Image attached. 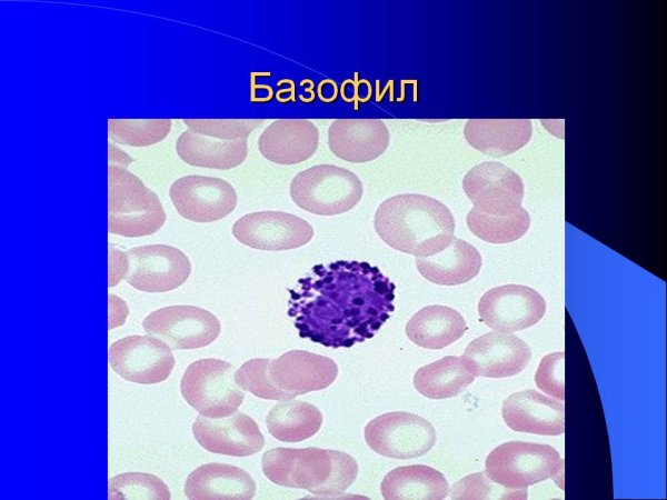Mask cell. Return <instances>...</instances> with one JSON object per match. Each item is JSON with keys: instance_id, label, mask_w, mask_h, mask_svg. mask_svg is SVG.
I'll return each mask as SVG.
<instances>
[{"instance_id": "d4e9b609", "label": "cell", "mask_w": 667, "mask_h": 500, "mask_svg": "<svg viewBox=\"0 0 667 500\" xmlns=\"http://www.w3.org/2000/svg\"><path fill=\"white\" fill-rule=\"evenodd\" d=\"M467 324L462 316L446 306H428L417 311L406 326L410 341L425 349H442L457 341Z\"/></svg>"}, {"instance_id": "4fadbf2b", "label": "cell", "mask_w": 667, "mask_h": 500, "mask_svg": "<svg viewBox=\"0 0 667 500\" xmlns=\"http://www.w3.org/2000/svg\"><path fill=\"white\" fill-rule=\"evenodd\" d=\"M546 312V301L532 288L504 284L485 292L478 302L480 320L500 332H516L536 324Z\"/></svg>"}, {"instance_id": "d6a6232c", "label": "cell", "mask_w": 667, "mask_h": 500, "mask_svg": "<svg viewBox=\"0 0 667 500\" xmlns=\"http://www.w3.org/2000/svg\"><path fill=\"white\" fill-rule=\"evenodd\" d=\"M263 122L261 119H185L183 123L193 133L221 140L248 138Z\"/></svg>"}, {"instance_id": "5bb4252c", "label": "cell", "mask_w": 667, "mask_h": 500, "mask_svg": "<svg viewBox=\"0 0 667 500\" xmlns=\"http://www.w3.org/2000/svg\"><path fill=\"white\" fill-rule=\"evenodd\" d=\"M313 233L306 220L283 211L248 213L232 226V234L239 242L267 251L299 248L307 244Z\"/></svg>"}, {"instance_id": "277c9868", "label": "cell", "mask_w": 667, "mask_h": 500, "mask_svg": "<svg viewBox=\"0 0 667 500\" xmlns=\"http://www.w3.org/2000/svg\"><path fill=\"white\" fill-rule=\"evenodd\" d=\"M487 476L515 491L552 479L564 488L565 461L548 444L525 441L505 442L489 452L485 461Z\"/></svg>"}, {"instance_id": "f1b7e54d", "label": "cell", "mask_w": 667, "mask_h": 500, "mask_svg": "<svg viewBox=\"0 0 667 500\" xmlns=\"http://www.w3.org/2000/svg\"><path fill=\"white\" fill-rule=\"evenodd\" d=\"M466 222L469 230L479 239L494 244H505L520 239L529 229L527 210L519 208L507 216H491L472 208Z\"/></svg>"}, {"instance_id": "7a4b0ae2", "label": "cell", "mask_w": 667, "mask_h": 500, "mask_svg": "<svg viewBox=\"0 0 667 500\" xmlns=\"http://www.w3.org/2000/svg\"><path fill=\"white\" fill-rule=\"evenodd\" d=\"M261 467L263 474L278 486L327 498L341 494L358 474L351 456L320 448H275L263 453Z\"/></svg>"}, {"instance_id": "ffe728a7", "label": "cell", "mask_w": 667, "mask_h": 500, "mask_svg": "<svg viewBox=\"0 0 667 500\" xmlns=\"http://www.w3.org/2000/svg\"><path fill=\"white\" fill-rule=\"evenodd\" d=\"M319 132L306 119H280L269 124L258 140L260 153L277 164H296L317 150Z\"/></svg>"}, {"instance_id": "30bf717a", "label": "cell", "mask_w": 667, "mask_h": 500, "mask_svg": "<svg viewBox=\"0 0 667 500\" xmlns=\"http://www.w3.org/2000/svg\"><path fill=\"white\" fill-rule=\"evenodd\" d=\"M125 280L143 292H167L182 286L191 272L188 257L166 244L135 247L126 251Z\"/></svg>"}, {"instance_id": "ac0fdd59", "label": "cell", "mask_w": 667, "mask_h": 500, "mask_svg": "<svg viewBox=\"0 0 667 500\" xmlns=\"http://www.w3.org/2000/svg\"><path fill=\"white\" fill-rule=\"evenodd\" d=\"M501 416L514 431L541 436L565 432V404L528 389L509 396L502 403Z\"/></svg>"}, {"instance_id": "cb8c5ba5", "label": "cell", "mask_w": 667, "mask_h": 500, "mask_svg": "<svg viewBox=\"0 0 667 500\" xmlns=\"http://www.w3.org/2000/svg\"><path fill=\"white\" fill-rule=\"evenodd\" d=\"M176 151L190 166L227 170L246 160L248 138L229 141L186 130L176 141Z\"/></svg>"}, {"instance_id": "484cf974", "label": "cell", "mask_w": 667, "mask_h": 500, "mask_svg": "<svg viewBox=\"0 0 667 500\" xmlns=\"http://www.w3.org/2000/svg\"><path fill=\"white\" fill-rule=\"evenodd\" d=\"M385 499H445L449 484L438 470L422 464L398 467L389 471L381 481Z\"/></svg>"}, {"instance_id": "1f68e13d", "label": "cell", "mask_w": 667, "mask_h": 500, "mask_svg": "<svg viewBox=\"0 0 667 500\" xmlns=\"http://www.w3.org/2000/svg\"><path fill=\"white\" fill-rule=\"evenodd\" d=\"M450 490L452 499H526L527 490L515 491L494 482L486 472L469 474L456 482Z\"/></svg>"}, {"instance_id": "2e32d148", "label": "cell", "mask_w": 667, "mask_h": 500, "mask_svg": "<svg viewBox=\"0 0 667 500\" xmlns=\"http://www.w3.org/2000/svg\"><path fill=\"white\" fill-rule=\"evenodd\" d=\"M461 358L475 377L507 378L527 367L531 350L512 333L491 331L474 339Z\"/></svg>"}, {"instance_id": "6da1fadb", "label": "cell", "mask_w": 667, "mask_h": 500, "mask_svg": "<svg viewBox=\"0 0 667 500\" xmlns=\"http://www.w3.org/2000/svg\"><path fill=\"white\" fill-rule=\"evenodd\" d=\"M374 224L385 243L417 258L438 253L455 238V219L449 208L419 193L385 200L376 210Z\"/></svg>"}, {"instance_id": "3957f363", "label": "cell", "mask_w": 667, "mask_h": 500, "mask_svg": "<svg viewBox=\"0 0 667 500\" xmlns=\"http://www.w3.org/2000/svg\"><path fill=\"white\" fill-rule=\"evenodd\" d=\"M108 230L128 238L156 233L166 221L157 194L126 168L109 166Z\"/></svg>"}, {"instance_id": "603a6c76", "label": "cell", "mask_w": 667, "mask_h": 500, "mask_svg": "<svg viewBox=\"0 0 667 500\" xmlns=\"http://www.w3.org/2000/svg\"><path fill=\"white\" fill-rule=\"evenodd\" d=\"M416 267L428 281L440 286H458L472 280L480 271L479 251L462 239L454 238L441 251L418 257Z\"/></svg>"}, {"instance_id": "f35d334b", "label": "cell", "mask_w": 667, "mask_h": 500, "mask_svg": "<svg viewBox=\"0 0 667 500\" xmlns=\"http://www.w3.org/2000/svg\"><path fill=\"white\" fill-rule=\"evenodd\" d=\"M110 166L126 168L132 159L122 151H119L115 146L109 144Z\"/></svg>"}, {"instance_id": "e0dca14e", "label": "cell", "mask_w": 667, "mask_h": 500, "mask_svg": "<svg viewBox=\"0 0 667 500\" xmlns=\"http://www.w3.org/2000/svg\"><path fill=\"white\" fill-rule=\"evenodd\" d=\"M192 433L203 449L225 456H252L265 444V438L256 421L237 411L225 418L199 414L192 423Z\"/></svg>"}, {"instance_id": "f546056e", "label": "cell", "mask_w": 667, "mask_h": 500, "mask_svg": "<svg viewBox=\"0 0 667 500\" xmlns=\"http://www.w3.org/2000/svg\"><path fill=\"white\" fill-rule=\"evenodd\" d=\"M170 119H109V137L121 144L147 147L163 140L170 129Z\"/></svg>"}, {"instance_id": "d590c367", "label": "cell", "mask_w": 667, "mask_h": 500, "mask_svg": "<svg viewBox=\"0 0 667 500\" xmlns=\"http://www.w3.org/2000/svg\"><path fill=\"white\" fill-rule=\"evenodd\" d=\"M127 254L116 248L109 249V287H115L127 273Z\"/></svg>"}, {"instance_id": "8fae6325", "label": "cell", "mask_w": 667, "mask_h": 500, "mask_svg": "<svg viewBox=\"0 0 667 500\" xmlns=\"http://www.w3.org/2000/svg\"><path fill=\"white\" fill-rule=\"evenodd\" d=\"M109 363L121 378L140 384L165 381L175 367L171 348L150 336H129L109 347Z\"/></svg>"}, {"instance_id": "4316f807", "label": "cell", "mask_w": 667, "mask_h": 500, "mask_svg": "<svg viewBox=\"0 0 667 500\" xmlns=\"http://www.w3.org/2000/svg\"><path fill=\"white\" fill-rule=\"evenodd\" d=\"M474 379L461 357L448 356L419 368L414 386L427 398L447 399L461 393Z\"/></svg>"}, {"instance_id": "5b68a950", "label": "cell", "mask_w": 667, "mask_h": 500, "mask_svg": "<svg viewBox=\"0 0 667 500\" xmlns=\"http://www.w3.org/2000/svg\"><path fill=\"white\" fill-rule=\"evenodd\" d=\"M362 183L351 171L318 164L296 174L290 184L292 201L318 216H335L351 210L362 197Z\"/></svg>"}, {"instance_id": "8992f818", "label": "cell", "mask_w": 667, "mask_h": 500, "mask_svg": "<svg viewBox=\"0 0 667 500\" xmlns=\"http://www.w3.org/2000/svg\"><path fill=\"white\" fill-rule=\"evenodd\" d=\"M235 373L233 366L225 360H197L188 366L181 378V394L201 416L227 417L237 411L245 398Z\"/></svg>"}, {"instance_id": "44dd1931", "label": "cell", "mask_w": 667, "mask_h": 500, "mask_svg": "<svg viewBox=\"0 0 667 500\" xmlns=\"http://www.w3.org/2000/svg\"><path fill=\"white\" fill-rule=\"evenodd\" d=\"M185 494L192 500L251 499L256 482L243 469L227 463H206L186 479Z\"/></svg>"}, {"instance_id": "74e56055", "label": "cell", "mask_w": 667, "mask_h": 500, "mask_svg": "<svg viewBox=\"0 0 667 500\" xmlns=\"http://www.w3.org/2000/svg\"><path fill=\"white\" fill-rule=\"evenodd\" d=\"M318 97L325 102H330L337 97V86L331 80H323L318 86Z\"/></svg>"}, {"instance_id": "7c38bea8", "label": "cell", "mask_w": 667, "mask_h": 500, "mask_svg": "<svg viewBox=\"0 0 667 500\" xmlns=\"http://www.w3.org/2000/svg\"><path fill=\"white\" fill-rule=\"evenodd\" d=\"M462 189L474 208L491 216H507L521 208L524 183L509 167L486 161L472 167L462 179Z\"/></svg>"}, {"instance_id": "9c48e42d", "label": "cell", "mask_w": 667, "mask_h": 500, "mask_svg": "<svg viewBox=\"0 0 667 500\" xmlns=\"http://www.w3.org/2000/svg\"><path fill=\"white\" fill-rule=\"evenodd\" d=\"M145 331L175 350L203 348L220 333L218 318L199 307L178 304L160 308L142 321Z\"/></svg>"}, {"instance_id": "83f0119b", "label": "cell", "mask_w": 667, "mask_h": 500, "mask_svg": "<svg viewBox=\"0 0 667 500\" xmlns=\"http://www.w3.org/2000/svg\"><path fill=\"white\" fill-rule=\"evenodd\" d=\"M322 413L305 401L278 402L266 417L268 432L283 442H300L316 434L322 424Z\"/></svg>"}, {"instance_id": "e575fe53", "label": "cell", "mask_w": 667, "mask_h": 500, "mask_svg": "<svg viewBox=\"0 0 667 500\" xmlns=\"http://www.w3.org/2000/svg\"><path fill=\"white\" fill-rule=\"evenodd\" d=\"M341 96L347 102H366L371 97V86L367 80H346L341 84Z\"/></svg>"}, {"instance_id": "ba28073f", "label": "cell", "mask_w": 667, "mask_h": 500, "mask_svg": "<svg viewBox=\"0 0 667 500\" xmlns=\"http://www.w3.org/2000/svg\"><path fill=\"white\" fill-rule=\"evenodd\" d=\"M337 374L334 360L303 350L288 351L267 362L268 381L279 401L322 390L334 383Z\"/></svg>"}, {"instance_id": "7402d4cb", "label": "cell", "mask_w": 667, "mask_h": 500, "mask_svg": "<svg viewBox=\"0 0 667 500\" xmlns=\"http://www.w3.org/2000/svg\"><path fill=\"white\" fill-rule=\"evenodd\" d=\"M528 119H470L464 128L467 142L490 157H505L525 147L531 139Z\"/></svg>"}, {"instance_id": "d6986e66", "label": "cell", "mask_w": 667, "mask_h": 500, "mask_svg": "<svg viewBox=\"0 0 667 500\" xmlns=\"http://www.w3.org/2000/svg\"><path fill=\"white\" fill-rule=\"evenodd\" d=\"M331 152L349 162H369L389 146V130L378 119H338L328 130Z\"/></svg>"}, {"instance_id": "8d00e7d4", "label": "cell", "mask_w": 667, "mask_h": 500, "mask_svg": "<svg viewBox=\"0 0 667 500\" xmlns=\"http://www.w3.org/2000/svg\"><path fill=\"white\" fill-rule=\"evenodd\" d=\"M109 329L111 330L125 323L129 311L125 301L113 294H109Z\"/></svg>"}, {"instance_id": "4dcf8cb0", "label": "cell", "mask_w": 667, "mask_h": 500, "mask_svg": "<svg viewBox=\"0 0 667 500\" xmlns=\"http://www.w3.org/2000/svg\"><path fill=\"white\" fill-rule=\"evenodd\" d=\"M109 499H170L167 484L146 472H125L109 480Z\"/></svg>"}, {"instance_id": "9a60e30c", "label": "cell", "mask_w": 667, "mask_h": 500, "mask_svg": "<svg viewBox=\"0 0 667 500\" xmlns=\"http://www.w3.org/2000/svg\"><path fill=\"white\" fill-rule=\"evenodd\" d=\"M169 196L182 218L200 223L223 219L237 206L233 187L215 177L179 178L171 184Z\"/></svg>"}, {"instance_id": "836d02e7", "label": "cell", "mask_w": 667, "mask_h": 500, "mask_svg": "<svg viewBox=\"0 0 667 500\" xmlns=\"http://www.w3.org/2000/svg\"><path fill=\"white\" fill-rule=\"evenodd\" d=\"M535 383L546 394L565 400V352H551L541 359Z\"/></svg>"}, {"instance_id": "52a82bcc", "label": "cell", "mask_w": 667, "mask_h": 500, "mask_svg": "<svg viewBox=\"0 0 667 500\" xmlns=\"http://www.w3.org/2000/svg\"><path fill=\"white\" fill-rule=\"evenodd\" d=\"M365 439L384 457L411 459L427 453L436 442V431L425 418L404 411L380 414L367 423Z\"/></svg>"}]
</instances>
